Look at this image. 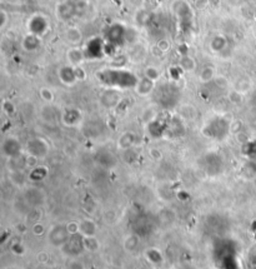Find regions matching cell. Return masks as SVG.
<instances>
[{"label": "cell", "instance_id": "cell-18", "mask_svg": "<svg viewBox=\"0 0 256 269\" xmlns=\"http://www.w3.org/2000/svg\"><path fill=\"white\" fill-rule=\"evenodd\" d=\"M0 17H1V29H3L4 27H5L6 22H8V15H6V11L5 10H1L0 11Z\"/></svg>", "mask_w": 256, "mask_h": 269}, {"label": "cell", "instance_id": "cell-20", "mask_svg": "<svg viewBox=\"0 0 256 269\" xmlns=\"http://www.w3.org/2000/svg\"><path fill=\"white\" fill-rule=\"evenodd\" d=\"M249 1H256V0H249Z\"/></svg>", "mask_w": 256, "mask_h": 269}, {"label": "cell", "instance_id": "cell-8", "mask_svg": "<svg viewBox=\"0 0 256 269\" xmlns=\"http://www.w3.org/2000/svg\"><path fill=\"white\" fill-rule=\"evenodd\" d=\"M74 13V9L70 4L67 3H63L58 5V17L63 20H67L70 19L71 15Z\"/></svg>", "mask_w": 256, "mask_h": 269}, {"label": "cell", "instance_id": "cell-19", "mask_svg": "<svg viewBox=\"0 0 256 269\" xmlns=\"http://www.w3.org/2000/svg\"><path fill=\"white\" fill-rule=\"evenodd\" d=\"M69 268L70 269H84L83 263H80L79 261H73L70 264H69Z\"/></svg>", "mask_w": 256, "mask_h": 269}, {"label": "cell", "instance_id": "cell-1", "mask_svg": "<svg viewBox=\"0 0 256 269\" xmlns=\"http://www.w3.org/2000/svg\"><path fill=\"white\" fill-rule=\"evenodd\" d=\"M97 75L102 83L113 88L136 87L139 83V79L134 74L123 69H108V70H102Z\"/></svg>", "mask_w": 256, "mask_h": 269}, {"label": "cell", "instance_id": "cell-13", "mask_svg": "<svg viewBox=\"0 0 256 269\" xmlns=\"http://www.w3.org/2000/svg\"><path fill=\"white\" fill-rule=\"evenodd\" d=\"M180 66H181V68H183L184 70H186V71L194 70L195 67H196V66H195L194 59H192V58H190V57L183 58V59H181V62H180Z\"/></svg>", "mask_w": 256, "mask_h": 269}, {"label": "cell", "instance_id": "cell-11", "mask_svg": "<svg viewBox=\"0 0 256 269\" xmlns=\"http://www.w3.org/2000/svg\"><path fill=\"white\" fill-rule=\"evenodd\" d=\"M225 45H226V39L221 35L215 36V38H214L210 43L211 49H213L214 52H220V50L224 49Z\"/></svg>", "mask_w": 256, "mask_h": 269}, {"label": "cell", "instance_id": "cell-4", "mask_svg": "<svg viewBox=\"0 0 256 269\" xmlns=\"http://www.w3.org/2000/svg\"><path fill=\"white\" fill-rule=\"evenodd\" d=\"M4 152L8 153L10 155V158H15L16 154L20 152V144L19 141L16 140L15 138H8L3 144Z\"/></svg>", "mask_w": 256, "mask_h": 269}, {"label": "cell", "instance_id": "cell-5", "mask_svg": "<svg viewBox=\"0 0 256 269\" xmlns=\"http://www.w3.org/2000/svg\"><path fill=\"white\" fill-rule=\"evenodd\" d=\"M59 75L60 79H62V82L65 83V84H73L76 79H78L76 78L75 69L70 68V67H64V68L60 70Z\"/></svg>", "mask_w": 256, "mask_h": 269}, {"label": "cell", "instance_id": "cell-9", "mask_svg": "<svg viewBox=\"0 0 256 269\" xmlns=\"http://www.w3.org/2000/svg\"><path fill=\"white\" fill-rule=\"evenodd\" d=\"M23 45H24V48L28 50V52L36 50L39 48V45H40L39 36L34 35V34H30V35H28L27 38L24 39V41H23Z\"/></svg>", "mask_w": 256, "mask_h": 269}, {"label": "cell", "instance_id": "cell-15", "mask_svg": "<svg viewBox=\"0 0 256 269\" xmlns=\"http://www.w3.org/2000/svg\"><path fill=\"white\" fill-rule=\"evenodd\" d=\"M146 78L151 79V80H157L158 78H159V71H158V69L153 68V67H150V68L146 69Z\"/></svg>", "mask_w": 256, "mask_h": 269}, {"label": "cell", "instance_id": "cell-17", "mask_svg": "<svg viewBox=\"0 0 256 269\" xmlns=\"http://www.w3.org/2000/svg\"><path fill=\"white\" fill-rule=\"evenodd\" d=\"M158 46H159L161 52L165 53L170 48V44H169V41L165 40V39H162V40H159V43H158Z\"/></svg>", "mask_w": 256, "mask_h": 269}, {"label": "cell", "instance_id": "cell-3", "mask_svg": "<svg viewBox=\"0 0 256 269\" xmlns=\"http://www.w3.org/2000/svg\"><path fill=\"white\" fill-rule=\"evenodd\" d=\"M48 28H49L48 20H46L43 15H34V17L29 20L30 34L40 36L46 33Z\"/></svg>", "mask_w": 256, "mask_h": 269}, {"label": "cell", "instance_id": "cell-16", "mask_svg": "<svg viewBox=\"0 0 256 269\" xmlns=\"http://www.w3.org/2000/svg\"><path fill=\"white\" fill-rule=\"evenodd\" d=\"M40 96L45 101H53V93H51V90L48 89V88H43V89L40 90Z\"/></svg>", "mask_w": 256, "mask_h": 269}, {"label": "cell", "instance_id": "cell-6", "mask_svg": "<svg viewBox=\"0 0 256 269\" xmlns=\"http://www.w3.org/2000/svg\"><path fill=\"white\" fill-rule=\"evenodd\" d=\"M153 87H154V80H151V79L149 78H144L141 79V80H139L138 85H136V92L140 94V96H148L149 93L153 90Z\"/></svg>", "mask_w": 256, "mask_h": 269}, {"label": "cell", "instance_id": "cell-2", "mask_svg": "<svg viewBox=\"0 0 256 269\" xmlns=\"http://www.w3.org/2000/svg\"><path fill=\"white\" fill-rule=\"evenodd\" d=\"M106 36H108V41L110 43V45H119L127 38V30L124 29V27L119 24L111 25L106 32Z\"/></svg>", "mask_w": 256, "mask_h": 269}, {"label": "cell", "instance_id": "cell-10", "mask_svg": "<svg viewBox=\"0 0 256 269\" xmlns=\"http://www.w3.org/2000/svg\"><path fill=\"white\" fill-rule=\"evenodd\" d=\"M66 39L69 40V43H71V44L80 43V40H81L80 30L76 29V28H70V29H67Z\"/></svg>", "mask_w": 256, "mask_h": 269}, {"label": "cell", "instance_id": "cell-12", "mask_svg": "<svg viewBox=\"0 0 256 269\" xmlns=\"http://www.w3.org/2000/svg\"><path fill=\"white\" fill-rule=\"evenodd\" d=\"M67 58H69V60H70L73 64H75L76 66V64H79V63L83 60L84 55H83V53H81V50L74 48V49L69 50V53H67Z\"/></svg>", "mask_w": 256, "mask_h": 269}, {"label": "cell", "instance_id": "cell-7", "mask_svg": "<svg viewBox=\"0 0 256 269\" xmlns=\"http://www.w3.org/2000/svg\"><path fill=\"white\" fill-rule=\"evenodd\" d=\"M95 224L92 220H83L80 224H79V232H81L83 236H93L95 234Z\"/></svg>", "mask_w": 256, "mask_h": 269}, {"label": "cell", "instance_id": "cell-14", "mask_svg": "<svg viewBox=\"0 0 256 269\" xmlns=\"http://www.w3.org/2000/svg\"><path fill=\"white\" fill-rule=\"evenodd\" d=\"M213 78H214V70L211 68L202 69V71L200 73V79H201V82L204 83L210 82Z\"/></svg>", "mask_w": 256, "mask_h": 269}]
</instances>
